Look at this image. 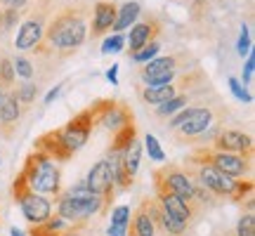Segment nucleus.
<instances>
[{"label": "nucleus", "instance_id": "20", "mask_svg": "<svg viewBox=\"0 0 255 236\" xmlns=\"http://www.w3.org/2000/svg\"><path fill=\"white\" fill-rule=\"evenodd\" d=\"M158 31H161V26H158V21H156V19L135 21V26L130 28V38L126 40V43H128V52L132 55V52H137L139 47H144L146 43L156 40Z\"/></svg>", "mask_w": 255, "mask_h": 236}, {"label": "nucleus", "instance_id": "6", "mask_svg": "<svg viewBox=\"0 0 255 236\" xmlns=\"http://www.w3.org/2000/svg\"><path fill=\"white\" fill-rule=\"evenodd\" d=\"M154 189H165L175 194L177 199H182L189 206H196L201 210V206L196 203V189H194V180L189 177L187 170H182L180 165H163L154 170Z\"/></svg>", "mask_w": 255, "mask_h": 236}, {"label": "nucleus", "instance_id": "24", "mask_svg": "<svg viewBox=\"0 0 255 236\" xmlns=\"http://www.w3.org/2000/svg\"><path fill=\"white\" fill-rule=\"evenodd\" d=\"M139 2H135V0H130V2H126V5H121V9H116V21H114V26H111V31H116V33H121V31H126L130 24H135L137 17H139Z\"/></svg>", "mask_w": 255, "mask_h": 236}, {"label": "nucleus", "instance_id": "11", "mask_svg": "<svg viewBox=\"0 0 255 236\" xmlns=\"http://www.w3.org/2000/svg\"><path fill=\"white\" fill-rule=\"evenodd\" d=\"M210 149L239 154V156H244V158H248V161H253V137L241 132V130H232V127L220 130L218 135L213 137V146Z\"/></svg>", "mask_w": 255, "mask_h": 236}, {"label": "nucleus", "instance_id": "22", "mask_svg": "<svg viewBox=\"0 0 255 236\" xmlns=\"http://www.w3.org/2000/svg\"><path fill=\"white\" fill-rule=\"evenodd\" d=\"M135 142H137V125H135V120H132V123H128V125L119 127V130L114 132L109 154H126Z\"/></svg>", "mask_w": 255, "mask_h": 236}, {"label": "nucleus", "instance_id": "13", "mask_svg": "<svg viewBox=\"0 0 255 236\" xmlns=\"http://www.w3.org/2000/svg\"><path fill=\"white\" fill-rule=\"evenodd\" d=\"M154 199L158 201V206H161L170 218L177 220V222L184 225V227H191V222H194L196 215H199V208H196V206L184 203L182 199H177L175 194H170V191H165V189H156Z\"/></svg>", "mask_w": 255, "mask_h": 236}, {"label": "nucleus", "instance_id": "37", "mask_svg": "<svg viewBox=\"0 0 255 236\" xmlns=\"http://www.w3.org/2000/svg\"><path fill=\"white\" fill-rule=\"evenodd\" d=\"M17 21H19V9H2V26H5V31L12 28Z\"/></svg>", "mask_w": 255, "mask_h": 236}, {"label": "nucleus", "instance_id": "2", "mask_svg": "<svg viewBox=\"0 0 255 236\" xmlns=\"http://www.w3.org/2000/svg\"><path fill=\"white\" fill-rule=\"evenodd\" d=\"M95 118H92L90 107L78 111L76 116L66 123V125L50 130L45 135H40L33 142V151L45 154L47 158H52L55 163H66L76 151H81L88 144L92 130H95Z\"/></svg>", "mask_w": 255, "mask_h": 236}, {"label": "nucleus", "instance_id": "32", "mask_svg": "<svg viewBox=\"0 0 255 236\" xmlns=\"http://www.w3.org/2000/svg\"><path fill=\"white\" fill-rule=\"evenodd\" d=\"M126 47V38L121 36V33H114V36H109L104 43H102V52L104 55H109V52H121Z\"/></svg>", "mask_w": 255, "mask_h": 236}, {"label": "nucleus", "instance_id": "9", "mask_svg": "<svg viewBox=\"0 0 255 236\" xmlns=\"http://www.w3.org/2000/svg\"><path fill=\"white\" fill-rule=\"evenodd\" d=\"M88 189L92 194H97L102 201V210L100 215H107L111 210V203L116 199V184H114V173H111V163L109 158H102L97 163L90 168V173H88Z\"/></svg>", "mask_w": 255, "mask_h": 236}, {"label": "nucleus", "instance_id": "43", "mask_svg": "<svg viewBox=\"0 0 255 236\" xmlns=\"http://www.w3.org/2000/svg\"><path fill=\"white\" fill-rule=\"evenodd\" d=\"M0 31H5V26H2V9H0Z\"/></svg>", "mask_w": 255, "mask_h": 236}, {"label": "nucleus", "instance_id": "35", "mask_svg": "<svg viewBox=\"0 0 255 236\" xmlns=\"http://www.w3.org/2000/svg\"><path fill=\"white\" fill-rule=\"evenodd\" d=\"M229 90H232V95L237 97V100L241 102H253V95L239 83V78H229Z\"/></svg>", "mask_w": 255, "mask_h": 236}, {"label": "nucleus", "instance_id": "15", "mask_svg": "<svg viewBox=\"0 0 255 236\" xmlns=\"http://www.w3.org/2000/svg\"><path fill=\"white\" fill-rule=\"evenodd\" d=\"M19 118H21V107L17 102L14 90L5 92V97L0 102V135L5 139H12L19 127Z\"/></svg>", "mask_w": 255, "mask_h": 236}, {"label": "nucleus", "instance_id": "28", "mask_svg": "<svg viewBox=\"0 0 255 236\" xmlns=\"http://www.w3.org/2000/svg\"><path fill=\"white\" fill-rule=\"evenodd\" d=\"M158 50H161V43L158 40H151V43H146L144 47H139L137 52H132V59H135L137 64H144V62H151L156 55H158Z\"/></svg>", "mask_w": 255, "mask_h": 236}, {"label": "nucleus", "instance_id": "12", "mask_svg": "<svg viewBox=\"0 0 255 236\" xmlns=\"http://www.w3.org/2000/svg\"><path fill=\"white\" fill-rule=\"evenodd\" d=\"M55 201H57V215H59V218L69 220V222H76V225H83V227H88V220H90L95 213H100V206L69 199L64 191L57 194Z\"/></svg>", "mask_w": 255, "mask_h": 236}, {"label": "nucleus", "instance_id": "30", "mask_svg": "<svg viewBox=\"0 0 255 236\" xmlns=\"http://www.w3.org/2000/svg\"><path fill=\"white\" fill-rule=\"evenodd\" d=\"M12 69H14V76H19L21 81H31L33 78V64L28 62L26 57H14L12 59Z\"/></svg>", "mask_w": 255, "mask_h": 236}, {"label": "nucleus", "instance_id": "4", "mask_svg": "<svg viewBox=\"0 0 255 236\" xmlns=\"http://www.w3.org/2000/svg\"><path fill=\"white\" fill-rule=\"evenodd\" d=\"M184 165H191V163H184ZM194 168H196L194 170V177H196L194 184H199L206 191H210L215 199H227L239 203V201L248 199L253 194V180H234V177L220 173L218 168H213L208 163H199Z\"/></svg>", "mask_w": 255, "mask_h": 236}, {"label": "nucleus", "instance_id": "17", "mask_svg": "<svg viewBox=\"0 0 255 236\" xmlns=\"http://www.w3.org/2000/svg\"><path fill=\"white\" fill-rule=\"evenodd\" d=\"M126 236H156V222L151 215V199H142L135 208L132 218L128 220Z\"/></svg>", "mask_w": 255, "mask_h": 236}, {"label": "nucleus", "instance_id": "21", "mask_svg": "<svg viewBox=\"0 0 255 236\" xmlns=\"http://www.w3.org/2000/svg\"><path fill=\"white\" fill-rule=\"evenodd\" d=\"M213 118H215L213 109H208V107H196L194 116H191L189 120H184L182 125L175 127V130H180V135L187 137V139H191L194 135H201V132H206V130L213 125Z\"/></svg>", "mask_w": 255, "mask_h": 236}, {"label": "nucleus", "instance_id": "38", "mask_svg": "<svg viewBox=\"0 0 255 236\" xmlns=\"http://www.w3.org/2000/svg\"><path fill=\"white\" fill-rule=\"evenodd\" d=\"M253 71H255V57L248 55L246 69H244V83H253Z\"/></svg>", "mask_w": 255, "mask_h": 236}, {"label": "nucleus", "instance_id": "14", "mask_svg": "<svg viewBox=\"0 0 255 236\" xmlns=\"http://www.w3.org/2000/svg\"><path fill=\"white\" fill-rule=\"evenodd\" d=\"M83 225H76V222H69V220L59 218L57 213H52L45 222L40 225H31L26 236H76L83 232Z\"/></svg>", "mask_w": 255, "mask_h": 236}, {"label": "nucleus", "instance_id": "1", "mask_svg": "<svg viewBox=\"0 0 255 236\" xmlns=\"http://www.w3.org/2000/svg\"><path fill=\"white\" fill-rule=\"evenodd\" d=\"M85 38H88L85 12L81 7H66L50 19L33 52L43 57H71L85 43Z\"/></svg>", "mask_w": 255, "mask_h": 236}, {"label": "nucleus", "instance_id": "41", "mask_svg": "<svg viewBox=\"0 0 255 236\" xmlns=\"http://www.w3.org/2000/svg\"><path fill=\"white\" fill-rule=\"evenodd\" d=\"M107 78H109L111 85H116V83H119V64H114L109 71H107Z\"/></svg>", "mask_w": 255, "mask_h": 236}, {"label": "nucleus", "instance_id": "7", "mask_svg": "<svg viewBox=\"0 0 255 236\" xmlns=\"http://www.w3.org/2000/svg\"><path fill=\"white\" fill-rule=\"evenodd\" d=\"M12 199H14V203H19L21 215L26 218L28 225H40L52 215V203L43 194L31 191L19 177H14V182H12Z\"/></svg>", "mask_w": 255, "mask_h": 236}, {"label": "nucleus", "instance_id": "19", "mask_svg": "<svg viewBox=\"0 0 255 236\" xmlns=\"http://www.w3.org/2000/svg\"><path fill=\"white\" fill-rule=\"evenodd\" d=\"M116 2L111 0H100L95 5V12H92V28H90V36L92 38H102L107 36L116 21Z\"/></svg>", "mask_w": 255, "mask_h": 236}, {"label": "nucleus", "instance_id": "5", "mask_svg": "<svg viewBox=\"0 0 255 236\" xmlns=\"http://www.w3.org/2000/svg\"><path fill=\"white\" fill-rule=\"evenodd\" d=\"M184 163L199 165V163H208L213 168H218L220 173L229 175L234 180H246L251 175L253 161H248L239 154H229V151H218V149H210V146H199L196 151H191V156H187Z\"/></svg>", "mask_w": 255, "mask_h": 236}, {"label": "nucleus", "instance_id": "44", "mask_svg": "<svg viewBox=\"0 0 255 236\" xmlns=\"http://www.w3.org/2000/svg\"><path fill=\"white\" fill-rule=\"evenodd\" d=\"M2 97H5V92H2V88H0V102H2Z\"/></svg>", "mask_w": 255, "mask_h": 236}, {"label": "nucleus", "instance_id": "34", "mask_svg": "<svg viewBox=\"0 0 255 236\" xmlns=\"http://www.w3.org/2000/svg\"><path fill=\"white\" fill-rule=\"evenodd\" d=\"M237 52L241 57H248V55H251V33H248V26H246V24L241 26V33H239Z\"/></svg>", "mask_w": 255, "mask_h": 236}, {"label": "nucleus", "instance_id": "10", "mask_svg": "<svg viewBox=\"0 0 255 236\" xmlns=\"http://www.w3.org/2000/svg\"><path fill=\"white\" fill-rule=\"evenodd\" d=\"M177 57H154L149 64L142 66V83L146 88H156V85H168L177 78Z\"/></svg>", "mask_w": 255, "mask_h": 236}, {"label": "nucleus", "instance_id": "16", "mask_svg": "<svg viewBox=\"0 0 255 236\" xmlns=\"http://www.w3.org/2000/svg\"><path fill=\"white\" fill-rule=\"evenodd\" d=\"M191 76H184L182 81H177L175 78L173 83H168V85H156V88H139V100L144 102V104H151V107H158V104H163L165 100H170L175 95H182L184 88H189Z\"/></svg>", "mask_w": 255, "mask_h": 236}, {"label": "nucleus", "instance_id": "39", "mask_svg": "<svg viewBox=\"0 0 255 236\" xmlns=\"http://www.w3.org/2000/svg\"><path fill=\"white\" fill-rule=\"evenodd\" d=\"M26 7V0H0V9H21Z\"/></svg>", "mask_w": 255, "mask_h": 236}, {"label": "nucleus", "instance_id": "33", "mask_svg": "<svg viewBox=\"0 0 255 236\" xmlns=\"http://www.w3.org/2000/svg\"><path fill=\"white\" fill-rule=\"evenodd\" d=\"M144 146H146V151H149V156H151L154 161H163V158H165L163 149H161V144H158V139H156L154 135H146L144 137Z\"/></svg>", "mask_w": 255, "mask_h": 236}, {"label": "nucleus", "instance_id": "42", "mask_svg": "<svg viewBox=\"0 0 255 236\" xmlns=\"http://www.w3.org/2000/svg\"><path fill=\"white\" fill-rule=\"evenodd\" d=\"M12 236H26V234H24L21 229H17V227H14V229H12Z\"/></svg>", "mask_w": 255, "mask_h": 236}, {"label": "nucleus", "instance_id": "8", "mask_svg": "<svg viewBox=\"0 0 255 236\" xmlns=\"http://www.w3.org/2000/svg\"><path fill=\"white\" fill-rule=\"evenodd\" d=\"M92 118H95V125L97 127H107L111 132H116L119 127L132 123V109L123 104L119 100H97L90 104Z\"/></svg>", "mask_w": 255, "mask_h": 236}, {"label": "nucleus", "instance_id": "40", "mask_svg": "<svg viewBox=\"0 0 255 236\" xmlns=\"http://www.w3.org/2000/svg\"><path fill=\"white\" fill-rule=\"evenodd\" d=\"M62 88H64V83H59V85H55L52 90L47 92V95H45V104H52V102H55L57 97H59V92H62Z\"/></svg>", "mask_w": 255, "mask_h": 236}, {"label": "nucleus", "instance_id": "25", "mask_svg": "<svg viewBox=\"0 0 255 236\" xmlns=\"http://www.w3.org/2000/svg\"><path fill=\"white\" fill-rule=\"evenodd\" d=\"M14 95H17V102H19V107H21V111H26V109H31L33 102H36L38 85L36 83H31V81H24L17 90H14Z\"/></svg>", "mask_w": 255, "mask_h": 236}, {"label": "nucleus", "instance_id": "18", "mask_svg": "<svg viewBox=\"0 0 255 236\" xmlns=\"http://www.w3.org/2000/svg\"><path fill=\"white\" fill-rule=\"evenodd\" d=\"M43 31H45V19L40 17V14H33V17H28L21 28H19L17 33V40H14V47L21 50V52H33L36 45L40 43V38H43Z\"/></svg>", "mask_w": 255, "mask_h": 236}, {"label": "nucleus", "instance_id": "3", "mask_svg": "<svg viewBox=\"0 0 255 236\" xmlns=\"http://www.w3.org/2000/svg\"><path fill=\"white\" fill-rule=\"evenodd\" d=\"M17 177L31 191H36V194H52V196H57L62 191V170H59V163H55L52 158H47L40 151H31L24 158V165H21V170L17 173Z\"/></svg>", "mask_w": 255, "mask_h": 236}, {"label": "nucleus", "instance_id": "27", "mask_svg": "<svg viewBox=\"0 0 255 236\" xmlns=\"http://www.w3.org/2000/svg\"><path fill=\"white\" fill-rule=\"evenodd\" d=\"M14 81H17V76H14V69H12V59L2 57L0 59V88H2V92L14 90Z\"/></svg>", "mask_w": 255, "mask_h": 236}, {"label": "nucleus", "instance_id": "31", "mask_svg": "<svg viewBox=\"0 0 255 236\" xmlns=\"http://www.w3.org/2000/svg\"><path fill=\"white\" fill-rule=\"evenodd\" d=\"M237 236H255V215L246 213L237 222Z\"/></svg>", "mask_w": 255, "mask_h": 236}, {"label": "nucleus", "instance_id": "23", "mask_svg": "<svg viewBox=\"0 0 255 236\" xmlns=\"http://www.w3.org/2000/svg\"><path fill=\"white\" fill-rule=\"evenodd\" d=\"M109 163H111V173H114V184H116V189L128 191L130 187H132L135 177L128 173L126 161H123V154H111Z\"/></svg>", "mask_w": 255, "mask_h": 236}, {"label": "nucleus", "instance_id": "26", "mask_svg": "<svg viewBox=\"0 0 255 236\" xmlns=\"http://www.w3.org/2000/svg\"><path fill=\"white\" fill-rule=\"evenodd\" d=\"M187 102H189L187 95H175L170 100H165L163 104H158V107H156V114H158V116H173V114H177L180 109L187 107Z\"/></svg>", "mask_w": 255, "mask_h": 236}, {"label": "nucleus", "instance_id": "36", "mask_svg": "<svg viewBox=\"0 0 255 236\" xmlns=\"http://www.w3.org/2000/svg\"><path fill=\"white\" fill-rule=\"evenodd\" d=\"M128 220H130V208L128 206H119L111 213V225H128Z\"/></svg>", "mask_w": 255, "mask_h": 236}, {"label": "nucleus", "instance_id": "29", "mask_svg": "<svg viewBox=\"0 0 255 236\" xmlns=\"http://www.w3.org/2000/svg\"><path fill=\"white\" fill-rule=\"evenodd\" d=\"M139 158H142V144L139 142H135V144L128 149L126 154H123V161H126V168H128V173L135 177L137 173V165H139Z\"/></svg>", "mask_w": 255, "mask_h": 236}]
</instances>
